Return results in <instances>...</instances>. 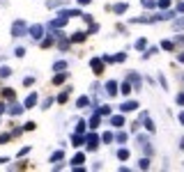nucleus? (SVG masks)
I'll return each instance as SVG.
<instances>
[{
	"mask_svg": "<svg viewBox=\"0 0 184 172\" xmlns=\"http://www.w3.org/2000/svg\"><path fill=\"white\" fill-rule=\"evenodd\" d=\"M110 9L115 12V14H122V12H127V5H124V2H122V5H113Z\"/></svg>",
	"mask_w": 184,
	"mask_h": 172,
	"instance_id": "8",
	"label": "nucleus"
},
{
	"mask_svg": "<svg viewBox=\"0 0 184 172\" xmlns=\"http://www.w3.org/2000/svg\"><path fill=\"white\" fill-rule=\"evenodd\" d=\"M21 113H23V106H19V103H14L9 108V115H21Z\"/></svg>",
	"mask_w": 184,
	"mask_h": 172,
	"instance_id": "7",
	"label": "nucleus"
},
{
	"mask_svg": "<svg viewBox=\"0 0 184 172\" xmlns=\"http://www.w3.org/2000/svg\"><path fill=\"white\" fill-rule=\"evenodd\" d=\"M120 92H122V94H129V92H131V85H129V80H127V83L122 85V89H120Z\"/></svg>",
	"mask_w": 184,
	"mask_h": 172,
	"instance_id": "16",
	"label": "nucleus"
},
{
	"mask_svg": "<svg viewBox=\"0 0 184 172\" xmlns=\"http://www.w3.org/2000/svg\"><path fill=\"white\" fill-rule=\"evenodd\" d=\"M76 131H78V133H83V131H85V124H83V122H78V126H76Z\"/></svg>",
	"mask_w": 184,
	"mask_h": 172,
	"instance_id": "30",
	"label": "nucleus"
},
{
	"mask_svg": "<svg viewBox=\"0 0 184 172\" xmlns=\"http://www.w3.org/2000/svg\"><path fill=\"white\" fill-rule=\"evenodd\" d=\"M92 69L95 73H101V60H92Z\"/></svg>",
	"mask_w": 184,
	"mask_h": 172,
	"instance_id": "10",
	"label": "nucleus"
},
{
	"mask_svg": "<svg viewBox=\"0 0 184 172\" xmlns=\"http://www.w3.org/2000/svg\"><path fill=\"white\" fill-rule=\"evenodd\" d=\"M2 163H7V158H0V165H2Z\"/></svg>",
	"mask_w": 184,
	"mask_h": 172,
	"instance_id": "38",
	"label": "nucleus"
},
{
	"mask_svg": "<svg viewBox=\"0 0 184 172\" xmlns=\"http://www.w3.org/2000/svg\"><path fill=\"white\" fill-rule=\"evenodd\" d=\"M141 2H143V7H150V9L154 7V0H141Z\"/></svg>",
	"mask_w": 184,
	"mask_h": 172,
	"instance_id": "25",
	"label": "nucleus"
},
{
	"mask_svg": "<svg viewBox=\"0 0 184 172\" xmlns=\"http://www.w3.org/2000/svg\"><path fill=\"white\" fill-rule=\"evenodd\" d=\"M179 62H184V53H179Z\"/></svg>",
	"mask_w": 184,
	"mask_h": 172,
	"instance_id": "37",
	"label": "nucleus"
},
{
	"mask_svg": "<svg viewBox=\"0 0 184 172\" xmlns=\"http://www.w3.org/2000/svg\"><path fill=\"white\" fill-rule=\"evenodd\" d=\"M85 39V32H76V35H74V42H83Z\"/></svg>",
	"mask_w": 184,
	"mask_h": 172,
	"instance_id": "20",
	"label": "nucleus"
},
{
	"mask_svg": "<svg viewBox=\"0 0 184 172\" xmlns=\"http://www.w3.org/2000/svg\"><path fill=\"white\" fill-rule=\"evenodd\" d=\"M53 69H58V71H62V69H67V62H62V60H60V62H55V64H53Z\"/></svg>",
	"mask_w": 184,
	"mask_h": 172,
	"instance_id": "12",
	"label": "nucleus"
},
{
	"mask_svg": "<svg viewBox=\"0 0 184 172\" xmlns=\"http://www.w3.org/2000/svg\"><path fill=\"white\" fill-rule=\"evenodd\" d=\"M177 103H179V106H184V94H179V96H177Z\"/></svg>",
	"mask_w": 184,
	"mask_h": 172,
	"instance_id": "33",
	"label": "nucleus"
},
{
	"mask_svg": "<svg viewBox=\"0 0 184 172\" xmlns=\"http://www.w3.org/2000/svg\"><path fill=\"white\" fill-rule=\"evenodd\" d=\"M35 103H37V94H30V96L26 99V106L30 108V106H35Z\"/></svg>",
	"mask_w": 184,
	"mask_h": 172,
	"instance_id": "9",
	"label": "nucleus"
},
{
	"mask_svg": "<svg viewBox=\"0 0 184 172\" xmlns=\"http://www.w3.org/2000/svg\"><path fill=\"white\" fill-rule=\"evenodd\" d=\"M108 113H110V110L106 108V106H101V108H99V115H108Z\"/></svg>",
	"mask_w": 184,
	"mask_h": 172,
	"instance_id": "31",
	"label": "nucleus"
},
{
	"mask_svg": "<svg viewBox=\"0 0 184 172\" xmlns=\"http://www.w3.org/2000/svg\"><path fill=\"white\" fill-rule=\"evenodd\" d=\"M12 35H14V37L26 35V23H23V21H16L14 25H12Z\"/></svg>",
	"mask_w": 184,
	"mask_h": 172,
	"instance_id": "1",
	"label": "nucleus"
},
{
	"mask_svg": "<svg viewBox=\"0 0 184 172\" xmlns=\"http://www.w3.org/2000/svg\"><path fill=\"white\" fill-rule=\"evenodd\" d=\"M9 73H12V69H9V67H2V69H0V76H2V78H7Z\"/></svg>",
	"mask_w": 184,
	"mask_h": 172,
	"instance_id": "15",
	"label": "nucleus"
},
{
	"mask_svg": "<svg viewBox=\"0 0 184 172\" xmlns=\"http://www.w3.org/2000/svg\"><path fill=\"white\" fill-rule=\"evenodd\" d=\"M2 113H5V103H0V115H2Z\"/></svg>",
	"mask_w": 184,
	"mask_h": 172,
	"instance_id": "34",
	"label": "nucleus"
},
{
	"mask_svg": "<svg viewBox=\"0 0 184 172\" xmlns=\"http://www.w3.org/2000/svg\"><path fill=\"white\" fill-rule=\"evenodd\" d=\"M64 23H67V16H62V14H60V19H55V21H53L51 25H53V28H62Z\"/></svg>",
	"mask_w": 184,
	"mask_h": 172,
	"instance_id": "5",
	"label": "nucleus"
},
{
	"mask_svg": "<svg viewBox=\"0 0 184 172\" xmlns=\"http://www.w3.org/2000/svg\"><path fill=\"white\" fill-rule=\"evenodd\" d=\"M88 103H90V99H88V96H81V99H78V108H85Z\"/></svg>",
	"mask_w": 184,
	"mask_h": 172,
	"instance_id": "13",
	"label": "nucleus"
},
{
	"mask_svg": "<svg viewBox=\"0 0 184 172\" xmlns=\"http://www.w3.org/2000/svg\"><path fill=\"white\" fill-rule=\"evenodd\" d=\"M136 48H145V39H138V42H136Z\"/></svg>",
	"mask_w": 184,
	"mask_h": 172,
	"instance_id": "29",
	"label": "nucleus"
},
{
	"mask_svg": "<svg viewBox=\"0 0 184 172\" xmlns=\"http://www.w3.org/2000/svg\"><path fill=\"white\" fill-rule=\"evenodd\" d=\"M51 161H53V163H55V161H62V151H55V154L51 156Z\"/></svg>",
	"mask_w": 184,
	"mask_h": 172,
	"instance_id": "21",
	"label": "nucleus"
},
{
	"mask_svg": "<svg viewBox=\"0 0 184 172\" xmlns=\"http://www.w3.org/2000/svg\"><path fill=\"white\" fill-rule=\"evenodd\" d=\"M138 167H141V170H147V167H150V161H147V158H143V161L138 163Z\"/></svg>",
	"mask_w": 184,
	"mask_h": 172,
	"instance_id": "19",
	"label": "nucleus"
},
{
	"mask_svg": "<svg viewBox=\"0 0 184 172\" xmlns=\"http://www.w3.org/2000/svg\"><path fill=\"white\" fill-rule=\"evenodd\" d=\"M97 124H99V113H97L95 117H92V120H90V126H92V129H97Z\"/></svg>",
	"mask_w": 184,
	"mask_h": 172,
	"instance_id": "14",
	"label": "nucleus"
},
{
	"mask_svg": "<svg viewBox=\"0 0 184 172\" xmlns=\"http://www.w3.org/2000/svg\"><path fill=\"white\" fill-rule=\"evenodd\" d=\"M97 145H99V138L92 133V136H88V149H97Z\"/></svg>",
	"mask_w": 184,
	"mask_h": 172,
	"instance_id": "4",
	"label": "nucleus"
},
{
	"mask_svg": "<svg viewBox=\"0 0 184 172\" xmlns=\"http://www.w3.org/2000/svg\"><path fill=\"white\" fill-rule=\"evenodd\" d=\"M106 92H108L110 96H113V94L117 92V83H113V80H110V83H106Z\"/></svg>",
	"mask_w": 184,
	"mask_h": 172,
	"instance_id": "6",
	"label": "nucleus"
},
{
	"mask_svg": "<svg viewBox=\"0 0 184 172\" xmlns=\"http://www.w3.org/2000/svg\"><path fill=\"white\" fill-rule=\"evenodd\" d=\"M175 28H177V30H179V28H184V19H179V21L175 23Z\"/></svg>",
	"mask_w": 184,
	"mask_h": 172,
	"instance_id": "32",
	"label": "nucleus"
},
{
	"mask_svg": "<svg viewBox=\"0 0 184 172\" xmlns=\"http://www.w3.org/2000/svg\"><path fill=\"white\" fill-rule=\"evenodd\" d=\"M117 158H120V161H127V158H129V151H127V149H120V151H117Z\"/></svg>",
	"mask_w": 184,
	"mask_h": 172,
	"instance_id": "11",
	"label": "nucleus"
},
{
	"mask_svg": "<svg viewBox=\"0 0 184 172\" xmlns=\"http://www.w3.org/2000/svg\"><path fill=\"white\" fill-rule=\"evenodd\" d=\"M81 142H83V136H81V133H78V136H74V147H78Z\"/></svg>",
	"mask_w": 184,
	"mask_h": 172,
	"instance_id": "24",
	"label": "nucleus"
},
{
	"mask_svg": "<svg viewBox=\"0 0 184 172\" xmlns=\"http://www.w3.org/2000/svg\"><path fill=\"white\" fill-rule=\"evenodd\" d=\"M64 78H67V73H58V76H55V83H62Z\"/></svg>",
	"mask_w": 184,
	"mask_h": 172,
	"instance_id": "26",
	"label": "nucleus"
},
{
	"mask_svg": "<svg viewBox=\"0 0 184 172\" xmlns=\"http://www.w3.org/2000/svg\"><path fill=\"white\" fill-rule=\"evenodd\" d=\"M136 108H138V103H136V101H124V103L120 106V110H122V113H131V110H136Z\"/></svg>",
	"mask_w": 184,
	"mask_h": 172,
	"instance_id": "2",
	"label": "nucleus"
},
{
	"mask_svg": "<svg viewBox=\"0 0 184 172\" xmlns=\"http://www.w3.org/2000/svg\"><path fill=\"white\" fill-rule=\"evenodd\" d=\"M129 78H131V80H134V85H136V87H138V85H141V78H138L136 73H129Z\"/></svg>",
	"mask_w": 184,
	"mask_h": 172,
	"instance_id": "23",
	"label": "nucleus"
},
{
	"mask_svg": "<svg viewBox=\"0 0 184 172\" xmlns=\"http://www.w3.org/2000/svg\"><path fill=\"white\" fill-rule=\"evenodd\" d=\"M30 35L35 37V39H42V35H44V28H42V25H32V28H30Z\"/></svg>",
	"mask_w": 184,
	"mask_h": 172,
	"instance_id": "3",
	"label": "nucleus"
},
{
	"mask_svg": "<svg viewBox=\"0 0 184 172\" xmlns=\"http://www.w3.org/2000/svg\"><path fill=\"white\" fill-rule=\"evenodd\" d=\"M83 158H85L83 154H76V156H74V161H71V163H76V165H81V163H83Z\"/></svg>",
	"mask_w": 184,
	"mask_h": 172,
	"instance_id": "18",
	"label": "nucleus"
},
{
	"mask_svg": "<svg viewBox=\"0 0 184 172\" xmlns=\"http://www.w3.org/2000/svg\"><path fill=\"white\" fill-rule=\"evenodd\" d=\"M2 96H5V99H12V96H14V89H9V87H7L5 92H2Z\"/></svg>",
	"mask_w": 184,
	"mask_h": 172,
	"instance_id": "22",
	"label": "nucleus"
},
{
	"mask_svg": "<svg viewBox=\"0 0 184 172\" xmlns=\"http://www.w3.org/2000/svg\"><path fill=\"white\" fill-rule=\"evenodd\" d=\"M110 122H113V124H115V126H122V124H124V120H122L120 115H117V117H113V120H110Z\"/></svg>",
	"mask_w": 184,
	"mask_h": 172,
	"instance_id": "17",
	"label": "nucleus"
},
{
	"mask_svg": "<svg viewBox=\"0 0 184 172\" xmlns=\"http://www.w3.org/2000/svg\"><path fill=\"white\" fill-rule=\"evenodd\" d=\"M127 140V133H117V142H124Z\"/></svg>",
	"mask_w": 184,
	"mask_h": 172,
	"instance_id": "28",
	"label": "nucleus"
},
{
	"mask_svg": "<svg viewBox=\"0 0 184 172\" xmlns=\"http://www.w3.org/2000/svg\"><path fill=\"white\" fill-rule=\"evenodd\" d=\"M14 53H16V55H19V57H21V55H26V48H21V46H19V48H16Z\"/></svg>",
	"mask_w": 184,
	"mask_h": 172,
	"instance_id": "27",
	"label": "nucleus"
},
{
	"mask_svg": "<svg viewBox=\"0 0 184 172\" xmlns=\"http://www.w3.org/2000/svg\"><path fill=\"white\" fill-rule=\"evenodd\" d=\"M78 2H81V5H88V2H90V0H78Z\"/></svg>",
	"mask_w": 184,
	"mask_h": 172,
	"instance_id": "36",
	"label": "nucleus"
},
{
	"mask_svg": "<svg viewBox=\"0 0 184 172\" xmlns=\"http://www.w3.org/2000/svg\"><path fill=\"white\" fill-rule=\"evenodd\" d=\"M179 122H182V124H184V113H179Z\"/></svg>",
	"mask_w": 184,
	"mask_h": 172,
	"instance_id": "35",
	"label": "nucleus"
}]
</instances>
